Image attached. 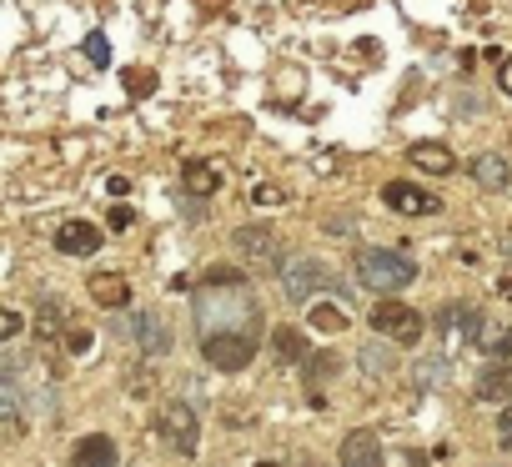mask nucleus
Masks as SVG:
<instances>
[{"label":"nucleus","mask_w":512,"mask_h":467,"mask_svg":"<svg viewBox=\"0 0 512 467\" xmlns=\"http://www.w3.org/2000/svg\"><path fill=\"white\" fill-rule=\"evenodd\" d=\"M357 277H362L372 292H402V287H412L417 262H412V257H402V252L372 247V252H357Z\"/></svg>","instance_id":"nucleus-1"},{"label":"nucleus","mask_w":512,"mask_h":467,"mask_svg":"<svg viewBox=\"0 0 512 467\" xmlns=\"http://www.w3.org/2000/svg\"><path fill=\"white\" fill-rule=\"evenodd\" d=\"M322 287H337V277H332L327 262H317V257H297V262L282 267V292H287V302L312 307V292H322Z\"/></svg>","instance_id":"nucleus-2"},{"label":"nucleus","mask_w":512,"mask_h":467,"mask_svg":"<svg viewBox=\"0 0 512 467\" xmlns=\"http://www.w3.org/2000/svg\"><path fill=\"white\" fill-rule=\"evenodd\" d=\"M201 357H206L216 372H241V367H251V357H256V332H216V337H201Z\"/></svg>","instance_id":"nucleus-3"},{"label":"nucleus","mask_w":512,"mask_h":467,"mask_svg":"<svg viewBox=\"0 0 512 467\" xmlns=\"http://www.w3.org/2000/svg\"><path fill=\"white\" fill-rule=\"evenodd\" d=\"M156 437H161V447L191 457L196 442H201V422H196V412H191L186 402H171V407L156 412Z\"/></svg>","instance_id":"nucleus-4"},{"label":"nucleus","mask_w":512,"mask_h":467,"mask_svg":"<svg viewBox=\"0 0 512 467\" xmlns=\"http://www.w3.org/2000/svg\"><path fill=\"white\" fill-rule=\"evenodd\" d=\"M372 332H382L397 347H417L422 342V312H412L402 302H377L372 307Z\"/></svg>","instance_id":"nucleus-5"},{"label":"nucleus","mask_w":512,"mask_h":467,"mask_svg":"<svg viewBox=\"0 0 512 467\" xmlns=\"http://www.w3.org/2000/svg\"><path fill=\"white\" fill-rule=\"evenodd\" d=\"M382 201H387L392 211H402V216H432V211H442V201H437L432 191L412 186V181H387V186H382Z\"/></svg>","instance_id":"nucleus-6"},{"label":"nucleus","mask_w":512,"mask_h":467,"mask_svg":"<svg viewBox=\"0 0 512 467\" xmlns=\"http://www.w3.org/2000/svg\"><path fill=\"white\" fill-rule=\"evenodd\" d=\"M126 327H131V342L141 347V357H166L171 352V332H166V322L156 312H136Z\"/></svg>","instance_id":"nucleus-7"},{"label":"nucleus","mask_w":512,"mask_h":467,"mask_svg":"<svg viewBox=\"0 0 512 467\" xmlns=\"http://www.w3.org/2000/svg\"><path fill=\"white\" fill-rule=\"evenodd\" d=\"M236 252H246V257H262L267 267H282V257H277V231L272 226H236Z\"/></svg>","instance_id":"nucleus-8"},{"label":"nucleus","mask_w":512,"mask_h":467,"mask_svg":"<svg viewBox=\"0 0 512 467\" xmlns=\"http://www.w3.org/2000/svg\"><path fill=\"white\" fill-rule=\"evenodd\" d=\"M56 252L91 257V252H101V231L91 221H66V226H56Z\"/></svg>","instance_id":"nucleus-9"},{"label":"nucleus","mask_w":512,"mask_h":467,"mask_svg":"<svg viewBox=\"0 0 512 467\" xmlns=\"http://www.w3.org/2000/svg\"><path fill=\"white\" fill-rule=\"evenodd\" d=\"M342 462H347V467H382V442H377V432H367V427L347 432V437H342Z\"/></svg>","instance_id":"nucleus-10"},{"label":"nucleus","mask_w":512,"mask_h":467,"mask_svg":"<svg viewBox=\"0 0 512 467\" xmlns=\"http://www.w3.org/2000/svg\"><path fill=\"white\" fill-rule=\"evenodd\" d=\"M91 302L121 312V307H131V282L116 277V272H96V277H91Z\"/></svg>","instance_id":"nucleus-11"},{"label":"nucleus","mask_w":512,"mask_h":467,"mask_svg":"<svg viewBox=\"0 0 512 467\" xmlns=\"http://www.w3.org/2000/svg\"><path fill=\"white\" fill-rule=\"evenodd\" d=\"M71 467H116V442L101 437V432L81 437V442L71 447Z\"/></svg>","instance_id":"nucleus-12"},{"label":"nucleus","mask_w":512,"mask_h":467,"mask_svg":"<svg viewBox=\"0 0 512 467\" xmlns=\"http://www.w3.org/2000/svg\"><path fill=\"white\" fill-rule=\"evenodd\" d=\"M407 161L422 166V171H442V176L457 166V156H452L442 141H412V146H407Z\"/></svg>","instance_id":"nucleus-13"},{"label":"nucleus","mask_w":512,"mask_h":467,"mask_svg":"<svg viewBox=\"0 0 512 467\" xmlns=\"http://www.w3.org/2000/svg\"><path fill=\"white\" fill-rule=\"evenodd\" d=\"M467 171H472V181H477L482 191H502V186L512 181L507 161H502V156H492V151H487V156H472V166H467Z\"/></svg>","instance_id":"nucleus-14"},{"label":"nucleus","mask_w":512,"mask_h":467,"mask_svg":"<svg viewBox=\"0 0 512 467\" xmlns=\"http://www.w3.org/2000/svg\"><path fill=\"white\" fill-rule=\"evenodd\" d=\"M477 397L482 402H512V362H497L492 372L477 377Z\"/></svg>","instance_id":"nucleus-15"},{"label":"nucleus","mask_w":512,"mask_h":467,"mask_svg":"<svg viewBox=\"0 0 512 467\" xmlns=\"http://www.w3.org/2000/svg\"><path fill=\"white\" fill-rule=\"evenodd\" d=\"M181 181H186V191H191V196H211V191L221 186L216 166H206V161H186V166H181Z\"/></svg>","instance_id":"nucleus-16"},{"label":"nucleus","mask_w":512,"mask_h":467,"mask_svg":"<svg viewBox=\"0 0 512 467\" xmlns=\"http://www.w3.org/2000/svg\"><path fill=\"white\" fill-rule=\"evenodd\" d=\"M272 352H277V362H302L307 357V337L297 327H277L272 332Z\"/></svg>","instance_id":"nucleus-17"},{"label":"nucleus","mask_w":512,"mask_h":467,"mask_svg":"<svg viewBox=\"0 0 512 467\" xmlns=\"http://www.w3.org/2000/svg\"><path fill=\"white\" fill-rule=\"evenodd\" d=\"M307 317H312V327H317V332H342V327H347L342 307H332V302H312V307H307Z\"/></svg>","instance_id":"nucleus-18"},{"label":"nucleus","mask_w":512,"mask_h":467,"mask_svg":"<svg viewBox=\"0 0 512 467\" xmlns=\"http://www.w3.org/2000/svg\"><path fill=\"white\" fill-rule=\"evenodd\" d=\"M86 61H91L96 71H106V66H111V41H106L101 31H91V36H86Z\"/></svg>","instance_id":"nucleus-19"},{"label":"nucleus","mask_w":512,"mask_h":467,"mask_svg":"<svg viewBox=\"0 0 512 467\" xmlns=\"http://www.w3.org/2000/svg\"><path fill=\"white\" fill-rule=\"evenodd\" d=\"M201 282H206V287H236V292L246 287V277H241L236 267H211V272H206Z\"/></svg>","instance_id":"nucleus-20"},{"label":"nucleus","mask_w":512,"mask_h":467,"mask_svg":"<svg viewBox=\"0 0 512 467\" xmlns=\"http://www.w3.org/2000/svg\"><path fill=\"white\" fill-rule=\"evenodd\" d=\"M56 332H61V307H56V302H51V307H46V312H41V317H36V337H46V342H51V337H56Z\"/></svg>","instance_id":"nucleus-21"},{"label":"nucleus","mask_w":512,"mask_h":467,"mask_svg":"<svg viewBox=\"0 0 512 467\" xmlns=\"http://www.w3.org/2000/svg\"><path fill=\"white\" fill-rule=\"evenodd\" d=\"M66 332H71V337H66V347H71L76 357H86V352L96 347V332H91V327H66Z\"/></svg>","instance_id":"nucleus-22"},{"label":"nucleus","mask_w":512,"mask_h":467,"mask_svg":"<svg viewBox=\"0 0 512 467\" xmlns=\"http://www.w3.org/2000/svg\"><path fill=\"white\" fill-rule=\"evenodd\" d=\"M437 382H447V362H442V357L422 362V387H437Z\"/></svg>","instance_id":"nucleus-23"},{"label":"nucleus","mask_w":512,"mask_h":467,"mask_svg":"<svg viewBox=\"0 0 512 467\" xmlns=\"http://www.w3.org/2000/svg\"><path fill=\"white\" fill-rule=\"evenodd\" d=\"M16 332H21V312H16V307H6V312H0V337L11 342Z\"/></svg>","instance_id":"nucleus-24"},{"label":"nucleus","mask_w":512,"mask_h":467,"mask_svg":"<svg viewBox=\"0 0 512 467\" xmlns=\"http://www.w3.org/2000/svg\"><path fill=\"white\" fill-rule=\"evenodd\" d=\"M126 86L131 96H151V71H126Z\"/></svg>","instance_id":"nucleus-25"},{"label":"nucleus","mask_w":512,"mask_h":467,"mask_svg":"<svg viewBox=\"0 0 512 467\" xmlns=\"http://www.w3.org/2000/svg\"><path fill=\"white\" fill-rule=\"evenodd\" d=\"M487 352H492V357H507V352H512V332L497 327V337H487Z\"/></svg>","instance_id":"nucleus-26"},{"label":"nucleus","mask_w":512,"mask_h":467,"mask_svg":"<svg viewBox=\"0 0 512 467\" xmlns=\"http://www.w3.org/2000/svg\"><path fill=\"white\" fill-rule=\"evenodd\" d=\"M497 437H502V447L512 452V407H507V412L497 417Z\"/></svg>","instance_id":"nucleus-27"},{"label":"nucleus","mask_w":512,"mask_h":467,"mask_svg":"<svg viewBox=\"0 0 512 467\" xmlns=\"http://www.w3.org/2000/svg\"><path fill=\"white\" fill-rule=\"evenodd\" d=\"M332 367H337V357H332V352L312 357V372H317V377H332Z\"/></svg>","instance_id":"nucleus-28"},{"label":"nucleus","mask_w":512,"mask_h":467,"mask_svg":"<svg viewBox=\"0 0 512 467\" xmlns=\"http://www.w3.org/2000/svg\"><path fill=\"white\" fill-rule=\"evenodd\" d=\"M131 221H136V216H131V211H126V206H116V211H111V231H126V226H131Z\"/></svg>","instance_id":"nucleus-29"},{"label":"nucleus","mask_w":512,"mask_h":467,"mask_svg":"<svg viewBox=\"0 0 512 467\" xmlns=\"http://www.w3.org/2000/svg\"><path fill=\"white\" fill-rule=\"evenodd\" d=\"M497 81H502V91L512 96V61H502V66H497Z\"/></svg>","instance_id":"nucleus-30"},{"label":"nucleus","mask_w":512,"mask_h":467,"mask_svg":"<svg viewBox=\"0 0 512 467\" xmlns=\"http://www.w3.org/2000/svg\"><path fill=\"white\" fill-rule=\"evenodd\" d=\"M256 467H282V462H256Z\"/></svg>","instance_id":"nucleus-31"},{"label":"nucleus","mask_w":512,"mask_h":467,"mask_svg":"<svg viewBox=\"0 0 512 467\" xmlns=\"http://www.w3.org/2000/svg\"><path fill=\"white\" fill-rule=\"evenodd\" d=\"M407 467H422V462H417V457H412V462H407Z\"/></svg>","instance_id":"nucleus-32"}]
</instances>
